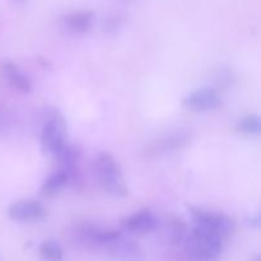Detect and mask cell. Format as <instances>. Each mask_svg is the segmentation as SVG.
Listing matches in <instances>:
<instances>
[{
  "instance_id": "cell-9",
  "label": "cell",
  "mask_w": 261,
  "mask_h": 261,
  "mask_svg": "<svg viewBox=\"0 0 261 261\" xmlns=\"http://www.w3.org/2000/svg\"><path fill=\"white\" fill-rule=\"evenodd\" d=\"M121 227L127 233L135 236H145L154 232L158 227V221L149 209H140L122 219Z\"/></svg>"
},
{
  "instance_id": "cell-8",
  "label": "cell",
  "mask_w": 261,
  "mask_h": 261,
  "mask_svg": "<svg viewBox=\"0 0 261 261\" xmlns=\"http://www.w3.org/2000/svg\"><path fill=\"white\" fill-rule=\"evenodd\" d=\"M107 255L115 261H144L145 255L143 249L134 240L117 237L105 246Z\"/></svg>"
},
{
  "instance_id": "cell-5",
  "label": "cell",
  "mask_w": 261,
  "mask_h": 261,
  "mask_svg": "<svg viewBox=\"0 0 261 261\" xmlns=\"http://www.w3.org/2000/svg\"><path fill=\"white\" fill-rule=\"evenodd\" d=\"M182 106L193 112H208L222 106L219 89L214 87H203L190 92L184 97Z\"/></svg>"
},
{
  "instance_id": "cell-7",
  "label": "cell",
  "mask_w": 261,
  "mask_h": 261,
  "mask_svg": "<svg viewBox=\"0 0 261 261\" xmlns=\"http://www.w3.org/2000/svg\"><path fill=\"white\" fill-rule=\"evenodd\" d=\"M191 142V133L188 130H176L170 134L163 135L160 139L149 143L145 148V154L150 157L166 154V153L176 152L178 149L185 148Z\"/></svg>"
},
{
  "instance_id": "cell-1",
  "label": "cell",
  "mask_w": 261,
  "mask_h": 261,
  "mask_svg": "<svg viewBox=\"0 0 261 261\" xmlns=\"http://www.w3.org/2000/svg\"><path fill=\"white\" fill-rule=\"evenodd\" d=\"M223 241L219 234L195 226L182 247L190 261H218L223 252Z\"/></svg>"
},
{
  "instance_id": "cell-22",
  "label": "cell",
  "mask_w": 261,
  "mask_h": 261,
  "mask_svg": "<svg viewBox=\"0 0 261 261\" xmlns=\"http://www.w3.org/2000/svg\"><path fill=\"white\" fill-rule=\"evenodd\" d=\"M122 2H129V0H122Z\"/></svg>"
},
{
  "instance_id": "cell-13",
  "label": "cell",
  "mask_w": 261,
  "mask_h": 261,
  "mask_svg": "<svg viewBox=\"0 0 261 261\" xmlns=\"http://www.w3.org/2000/svg\"><path fill=\"white\" fill-rule=\"evenodd\" d=\"M69 182H70V180H69L68 173L59 168L50 176H47L46 180L43 181L42 186H41V194L45 198H53V196L58 195Z\"/></svg>"
},
{
  "instance_id": "cell-4",
  "label": "cell",
  "mask_w": 261,
  "mask_h": 261,
  "mask_svg": "<svg viewBox=\"0 0 261 261\" xmlns=\"http://www.w3.org/2000/svg\"><path fill=\"white\" fill-rule=\"evenodd\" d=\"M189 214L195 226L214 232L224 240L231 236L236 229V223L233 219L224 213L208 211L199 206H189Z\"/></svg>"
},
{
  "instance_id": "cell-20",
  "label": "cell",
  "mask_w": 261,
  "mask_h": 261,
  "mask_svg": "<svg viewBox=\"0 0 261 261\" xmlns=\"http://www.w3.org/2000/svg\"><path fill=\"white\" fill-rule=\"evenodd\" d=\"M252 261H261V255H259V256H255Z\"/></svg>"
},
{
  "instance_id": "cell-21",
  "label": "cell",
  "mask_w": 261,
  "mask_h": 261,
  "mask_svg": "<svg viewBox=\"0 0 261 261\" xmlns=\"http://www.w3.org/2000/svg\"><path fill=\"white\" fill-rule=\"evenodd\" d=\"M15 3H19V4H22V3H25L27 2V0H14Z\"/></svg>"
},
{
  "instance_id": "cell-17",
  "label": "cell",
  "mask_w": 261,
  "mask_h": 261,
  "mask_svg": "<svg viewBox=\"0 0 261 261\" xmlns=\"http://www.w3.org/2000/svg\"><path fill=\"white\" fill-rule=\"evenodd\" d=\"M122 25V18L120 15L111 14L103 20V31L107 33L119 32Z\"/></svg>"
},
{
  "instance_id": "cell-15",
  "label": "cell",
  "mask_w": 261,
  "mask_h": 261,
  "mask_svg": "<svg viewBox=\"0 0 261 261\" xmlns=\"http://www.w3.org/2000/svg\"><path fill=\"white\" fill-rule=\"evenodd\" d=\"M167 232L171 244L176 245V246H182L189 234H190V229H189L188 224L178 217H172L168 221Z\"/></svg>"
},
{
  "instance_id": "cell-12",
  "label": "cell",
  "mask_w": 261,
  "mask_h": 261,
  "mask_svg": "<svg viewBox=\"0 0 261 261\" xmlns=\"http://www.w3.org/2000/svg\"><path fill=\"white\" fill-rule=\"evenodd\" d=\"M0 71H2L3 76L10 83L13 88L17 89L20 93H30L32 91V83H31L30 78L18 68L17 64L12 60H3L0 63Z\"/></svg>"
},
{
  "instance_id": "cell-16",
  "label": "cell",
  "mask_w": 261,
  "mask_h": 261,
  "mask_svg": "<svg viewBox=\"0 0 261 261\" xmlns=\"http://www.w3.org/2000/svg\"><path fill=\"white\" fill-rule=\"evenodd\" d=\"M40 257L42 261H63L64 251L56 240H45L40 245Z\"/></svg>"
},
{
  "instance_id": "cell-3",
  "label": "cell",
  "mask_w": 261,
  "mask_h": 261,
  "mask_svg": "<svg viewBox=\"0 0 261 261\" xmlns=\"http://www.w3.org/2000/svg\"><path fill=\"white\" fill-rule=\"evenodd\" d=\"M40 142L43 153L53 155L54 158L69 144L68 124L60 111L51 110L41 130Z\"/></svg>"
},
{
  "instance_id": "cell-19",
  "label": "cell",
  "mask_w": 261,
  "mask_h": 261,
  "mask_svg": "<svg viewBox=\"0 0 261 261\" xmlns=\"http://www.w3.org/2000/svg\"><path fill=\"white\" fill-rule=\"evenodd\" d=\"M245 223H246V226L250 227V228L261 229V211L256 212L255 214H251V216L246 217Z\"/></svg>"
},
{
  "instance_id": "cell-18",
  "label": "cell",
  "mask_w": 261,
  "mask_h": 261,
  "mask_svg": "<svg viewBox=\"0 0 261 261\" xmlns=\"http://www.w3.org/2000/svg\"><path fill=\"white\" fill-rule=\"evenodd\" d=\"M233 81H234V76L228 68H222L221 70H219V73L217 74L216 82L221 89L231 87V84L233 83Z\"/></svg>"
},
{
  "instance_id": "cell-14",
  "label": "cell",
  "mask_w": 261,
  "mask_h": 261,
  "mask_svg": "<svg viewBox=\"0 0 261 261\" xmlns=\"http://www.w3.org/2000/svg\"><path fill=\"white\" fill-rule=\"evenodd\" d=\"M234 130L250 137H261V115L249 114L240 117L234 124Z\"/></svg>"
},
{
  "instance_id": "cell-6",
  "label": "cell",
  "mask_w": 261,
  "mask_h": 261,
  "mask_svg": "<svg viewBox=\"0 0 261 261\" xmlns=\"http://www.w3.org/2000/svg\"><path fill=\"white\" fill-rule=\"evenodd\" d=\"M7 214L14 222L35 223V222L43 221L47 217V209L41 201L25 199V200H18L10 204Z\"/></svg>"
},
{
  "instance_id": "cell-2",
  "label": "cell",
  "mask_w": 261,
  "mask_h": 261,
  "mask_svg": "<svg viewBox=\"0 0 261 261\" xmlns=\"http://www.w3.org/2000/svg\"><path fill=\"white\" fill-rule=\"evenodd\" d=\"M94 175L107 194L115 198H125L129 194L124 173L114 155L99 152L93 161Z\"/></svg>"
},
{
  "instance_id": "cell-10",
  "label": "cell",
  "mask_w": 261,
  "mask_h": 261,
  "mask_svg": "<svg viewBox=\"0 0 261 261\" xmlns=\"http://www.w3.org/2000/svg\"><path fill=\"white\" fill-rule=\"evenodd\" d=\"M76 234L84 244L105 247L107 244L121 236V232L116 229L101 228L94 224H82L76 231Z\"/></svg>"
},
{
  "instance_id": "cell-11",
  "label": "cell",
  "mask_w": 261,
  "mask_h": 261,
  "mask_svg": "<svg viewBox=\"0 0 261 261\" xmlns=\"http://www.w3.org/2000/svg\"><path fill=\"white\" fill-rule=\"evenodd\" d=\"M60 22L68 32L82 35L92 30L96 22V14L92 10H75L61 15Z\"/></svg>"
}]
</instances>
